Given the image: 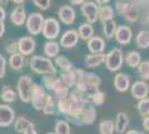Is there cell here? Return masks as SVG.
Returning <instances> with one entry per match:
<instances>
[{
    "label": "cell",
    "instance_id": "obj_28",
    "mask_svg": "<svg viewBox=\"0 0 149 134\" xmlns=\"http://www.w3.org/2000/svg\"><path fill=\"white\" fill-rule=\"evenodd\" d=\"M57 109L59 114L67 116L71 113V111L74 109V103L70 100V97H65V98H60L57 100Z\"/></svg>",
    "mask_w": 149,
    "mask_h": 134
},
{
    "label": "cell",
    "instance_id": "obj_44",
    "mask_svg": "<svg viewBox=\"0 0 149 134\" xmlns=\"http://www.w3.org/2000/svg\"><path fill=\"white\" fill-rule=\"evenodd\" d=\"M32 2H33V5L37 7V8H39V9H41V10H47V9H49L51 0H32Z\"/></svg>",
    "mask_w": 149,
    "mask_h": 134
},
{
    "label": "cell",
    "instance_id": "obj_35",
    "mask_svg": "<svg viewBox=\"0 0 149 134\" xmlns=\"http://www.w3.org/2000/svg\"><path fill=\"white\" fill-rule=\"evenodd\" d=\"M54 132L56 134H71L70 123L67 120H57L54 126Z\"/></svg>",
    "mask_w": 149,
    "mask_h": 134
},
{
    "label": "cell",
    "instance_id": "obj_30",
    "mask_svg": "<svg viewBox=\"0 0 149 134\" xmlns=\"http://www.w3.org/2000/svg\"><path fill=\"white\" fill-rule=\"evenodd\" d=\"M78 30V35H79V38L82 40H89L93 36H95V29L93 27V24L90 22H85L82 25L79 26V28L77 29Z\"/></svg>",
    "mask_w": 149,
    "mask_h": 134
},
{
    "label": "cell",
    "instance_id": "obj_21",
    "mask_svg": "<svg viewBox=\"0 0 149 134\" xmlns=\"http://www.w3.org/2000/svg\"><path fill=\"white\" fill-rule=\"evenodd\" d=\"M31 126H35L33 121L30 120L29 117H27V116H24V115L16 117V120L13 122L15 131H16V133L18 134H22L27 128H31Z\"/></svg>",
    "mask_w": 149,
    "mask_h": 134
},
{
    "label": "cell",
    "instance_id": "obj_27",
    "mask_svg": "<svg viewBox=\"0 0 149 134\" xmlns=\"http://www.w3.org/2000/svg\"><path fill=\"white\" fill-rule=\"evenodd\" d=\"M59 77L61 79L63 85H66L69 88H72L76 86V82H77V75H76V70L70 69V70H61Z\"/></svg>",
    "mask_w": 149,
    "mask_h": 134
},
{
    "label": "cell",
    "instance_id": "obj_19",
    "mask_svg": "<svg viewBox=\"0 0 149 134\" xmlns=\"http://www.w3.org/2000/svg\"><path fill=\"white\" fill-rule=\"evenodd\" d=\"M87 47L90 53L101 54L105 51L106 41L105 39L100 36H93L89 40H87Z\"/></svg>",
    "mask_w": 149,
    "mask_h": 134
},
{
    "label": "cell",
    "instance_id": "obj_20",
    "mask_svg": "<svg viewBox=\"0 0 149 134\" xmlns=\"http://www.w3.org/2000/svg\"><path fill=\"white\" fill-rule=\"evenodd\" d=\"M26 65V56L20 54L19 51L15 53L13 55H9L8 59V66L15 72H20L24 69Z\"/></svg>",
    "mask_w": 149,
    "mask_h": 134
},
{
    "label": "cell",
    "instance_id": "obj_18",
    "mask_svg": "<svg viewBox=\"0 0 149 134\" xmlns=\"http://www.w3.org/2000/svg\"><path fill=\"white\" fill-rule=\"evenodd\" d=\"M105 53H101V54L90 53V54H88L85 56V60H84L85 67L91 69V68H97L101 65H104L105 64Z\"/></svg>",
    "mask_w": 149,
    "mask_h": 134
},
{
    "label": "cell",
    "instance_id": "obj_10",
    "mask_svg": "<svg viewBox=\"0 0 149 134\" xmlns=\"http://www.w3.org/2000/svg\"><path fill=\"white\" fill-rule=\"evenodd\" d=\"M16 120L15 109L10 104H0V128H9Z\"/></svg>",
    "mask_w": 149,
    "mask_h": 134
},
{
    "label": "cell",
    "instance_id": "obj_48",
    "mask_svg": "<svg viewBox=\"0 0 149 134\" xmlns=\"http://www.w3.org/2000/svg\"><path fill=\"white\" fill-rule=\"evenodd\" d=\"M6 19V10L0 6V21H5Z\"/></svg>",
    "mask_w": 149,
    "mask_h": 134
},
{
    "label": "cell",
    "instance_id": "obj_43",
    "mask_svg": "<svg viewBox=\"0 0 149 134\" xmlns=\"http://www.w3.org/2000/svg\"><path fill=\"white\" fill-rule=\"evenodd\" d=\"M5 51L9 55H13L15 53H17L18 51V40H11V41L7 43L5 45Z\"/></svg>",
    "mask_w": 149,
    "mask_h": 134
},
{
    "label": "cell",
    "instance_id": "obj_26",
    "mask_svg": "<svg viewBox=\"0 0 149 134\" xmlns=\"http://www.w3.org/2000/svg\"><path fill=\"white\" fill-rule=\"evenodd\" d=\"M60 51V44L56 40H48L44 45V54L48 58H56Z\"/></svg>",
    "mask_w": 149,
    "mask_h": 134
},
{
    "label": "cell",
    "instance_id": "obj_46",
    "mask_svg": "<svg viewBox=\"0 0 149 134\" xmlns=\"http://www.w3.org/2000/svg\"><path fill=\"white\" fill-rule=\"evenodd\" d=\"M143 128L149 132V114L143 117Z\"/></svg>",
    "mask_w": 149,
    "mask_h": 134
},
{
    "label": "cell",
    "instance_id": "obj_52",
    "mask_svg": "<svg viewBox=\"0 0 149 134\" xmlns=\"http://www.w3.org/2000/svg\"><path fill=\"white\" fill-rule=\"evenodd\" d=\"M110 0H96V2L98 4V5H106V4H108Z\"/></svg>",
    "mask_w": 149,
    "mask_h": 134
},
{
    "label": "cell",
    "instance_id": "obj_41",
    "mask_svg": "<svg viewBox=\"0 0 149 134\" xmlns=\"http://www.w3.org/2000/svg\"><path fill=\"white\" fill-rule=\"evenodd\" d=\"M138 68V74L140 75V78L143 81H149V60L141 62Z\"/></svg>",
    "mask_w": 149,
    "mask_h": 134
},
{
    "label": "cell",
    "instance_id": "obj_47",
    "mask_svg": "<svg viewBox=\"0 0 149 134\" xmlns=\"http://www.w3.org/2000/svg\"><path fill=\"white\" fill-rule=\"evenodd\" d=\"M22 134H38V132H37V130H36L35 126H31V128H27Z\"/></svg>",
    "mask_w": 149,
    "mask_h": 134
},
{
    "label": "cell",
    "instance_id": "obj_11",
    "mask_svg": "<svg viewBox=\"0 0 149 134\" xmlns=\"http://www.w3.org/2000/svg\"><path fill=\"white\" fill-rule=\"evenodd\" d=\"M37 47V43L32 36H22L18 39V51L24 56H31Z\"/></svg>",
    "mask_w": 149,
    "mask_h": 134
},
{
    "label": "cell",
    "instance_id": "obj_32",
    "mask_svg": "<svg viewBox=\"0 0 149 134\" xmlns=\"http://www.w3.org/2000/svg\"><path fill=\"white\" fill-rule=\"evenodd\" d=\"M54 63L56 65V67L60 68V70H70L74 69V64L69 60V58H67L65 55H58L56 58H54Z\"/></svg>",
    "mask_w": 149,
    "mask_h": 134
},
{
    "label": "cell",
    "instance_id": "obj_4",
    "mask_svg": "<svg viewBox=\"0 0 149 134\" xmlns=\"http://www.w3.org/2000/svg\"><path fill=\"white\" fill-rule=\"evenodd\" d=\"M33 81L30 75H22L17 82V93L19 100L22 103H30Z\"/></svg>",
    "mask_w": 149,
    "mask_h": 134
},
{
    "label": "cell",
    "instance_id": "obj_55",
    "mask_svg": "<svg viewBox=\"0 0 149 134\" xmlns=\"http://www.w3.org/2000/svg\"><path fill=\"white\" fill-rule=\"evenodd\" d=\"M46 134H56V133H55V132H47Z\"/></svg>",
    "mask_w": 149,
    "mask_h": 134
},
{
    "label": "cell",
    "instance_id": "obj_14",
    "mask_svg": "<svg viewBox=\"0 0 149 134\" xmlns=\"http://www.w3.org/2000/svg\"><path fill=\"white\" fill-rule=\"evenodd\" d=\"M27 13H26V8L24 5H17L13 9V11L10 13V21L13 22V26L20 27V26L26 25V20H27Z\"/></svg>",
    "mask_w": 149,
    "mask_h": 134
},
{
    "label": "cell",
    "instance_id": "obj_23",
    "mask_svg": "<svg viewBox=\"0 0 149 134\" xmlns=\"http://www.w3.org/2000/svg\"><path fill=\"white\" fill-rule=\"evenodd\" d=\"M129 126V117L124 112H119L115 119V130L117 134H124Z\"/></svg>",
    "mask_w": 149,
    "mask_h": 134
},
{
    "label": "cell",
    "instance_id": "obj_45",
    "mask_svg": "<svg viewBox=\"0 0 149 134\" xmlns=\"http://www.w3.org/2000/svg\"><path fill=\"white\" fill-rule=\"evenodd\" d=\"M6 72H7V59L2 54H0V79L5 77Z\"/></svg>",
    "mask_w": 149,
    "mask_h": 134
},
{
    "label": "cell",
    "instance_id": "obj_3",
    "mask_svg": "<svg viewBox=\"0 0 149 134\" xmlns=\"http://www.w3.org/2000/svg\"><path fill=\"white\" fill-rule=\"evenodd\" d=\"M125 63V55L119 47H113L105 56V66L109 72H118Z\"/></svg>",
    "mask_w": 149,
    "mask_h": 134
},
{
    "label": "cell",
    "instance_id": "obj_13",
    "mask_svg": "<svg viewBox=\"0 0 149 134\" xmlns=\"http://www.w3.org/2000/svg\"><path fill=\"white\" fill-rule=\"evenodd\" d=\"M130 93L132 97L139 101L143 100L145 97H148L149 94V85L146 81L140 79V81H136L131 84L130 86Z\"/></svg>",
    "mask_w": 149,
    "mask_h": 134
},
{
    "label": "cell",
    "instance_id": "obj_15",
    "mask_svg": "<svg viewBox=\"0 0 149 134\" xmlns=\"http://www.w3.org/2000/svg\"><path fill=\"white\" fill-rule=\"evenodd\" d=\"M131 38H132V30L130 27L126 25L117 26V29L115 32V39L119 45L130 44Z\"/></svg>",
    "mask_w": 149,
    "mask_h": 134
},
{
    "label": "cell",
    "instance_id": "obj_40",
    "mask_svg": "<svg viewBox=\"0 0 149 134\" xmlns=\"http://www.w3.org/2000/svg\"><path fill=\"white\" fill-rule=\"evenodd\" d=\"M115 8H116V13L120 15V16H124L130 10L132 6L128 2H125L124 0H118L116 1V5H115Z\"/></svg>",
    "mask_w": 149,
    "mask_h": 134
},
{
    "label": "cell",
    "instance_id": "obj_5",
    "mask_svg": "<svg viewBox=\"0 0 149 134\" xmlns=\"http://www.w3.org/2000/svg\"><path fill=\"white\" fill-rule=\"evenodd\" d=\"M50 94L47 93V89L44 87V85L38 83H33L32 93H31L30 104L36 111H42V107L47 102Z\"/></svg>",
    "mask_w": 149,
    "mask_h": 134
},
{
    "label": "cell",
    "instance_id": "obj_56",
    "mask_svg": "<svg viewBox=\"0 0 149 134\" xmlns=\"http://www.w3.org/2000/svg\"><path fill=\"white\" fill-rule=\"evenodd\" d=\"M124 1H126V0H124Z\"/></svg>",
    "mask_w": 149,
    "mask_h": 134
},
{
    "label": "cell",
    "instance_id": "obj_7",
    "mask_svg": "<svg viewBox=\"0 0 149 134\" xmlns=\"http://www.w3.org/2000/svg\"><path fill=\"white\" fill-rule=\"evenodd\" d=\"M42 36L47 40H55L58 38L59 34H60V22L56 18H47L45 19V24L42 27Z\"/></svg>",
    "mask_w": 149,
    "mask_h": 134
},
{
    "label": "cell",
    "instance_id": "obj_16",
    "mask_svg": "<svg viewBox=\"0 0 149 134\" xmlns=\"http://www.w3.org/2000/svg\"><path fill=\"white\" fill-rule=\"evenodd\" d=\"M130 77L125 73H117L113 77V87L119 93H126L130 89Z\"/></svg>",
    "mask_w": 149,
    "mask_h": 134
},
{
    "label": "cell",
    "instance_id": "obj_25",
    "mask_svg": "<svg viewBox=\"0 0 149 134\" xmlns=\"http://www.w3.org/2000/svg\"><path fill=\"white\" fill-rule=\"evenodd\" d=\"M42 85L49 92H56L58 88H60L62 85V82L59 76H45L42 77Z\"/></svg>",
    "mask_w": 149,
    "mask_h": 134
},
{
    "label": "cell",
    "instance_id": "obj_6",
    "mask_svg": "<svg viewBox=\"0 0 149 134\" xmlns=\"http://www.w3.org/2000/svg\"><path fill=\"white\" fill-rule=\"evenodd\" d=\"M45 24L44 16L40 13H30L26 20V28L31 36H37L42 32V27Z\"/></svg>",
    "mask_w": 149,
    "mask_h": 134
},
{
    "label": "cell",
    "instance_id": "obj_34",
    "mask_svg": "<svg viewBox=\"0 0 149 134\" xmlns=\"http://www.w3.org/2000/svg\"><path fill=\"white\" fill-rule=\"evenodd\" d=\"M98 130H99V134H115L116 133L115 121L109 119L101 121L98 125Z\"/></svg>",
    "mask_w": 149,
    "mask_h": 134
},
{
    "label": "cell",
    "instance_id": "obj_31",
    "mask_svg": "<svg viewBox=\"0 0 149 134\" xmlns=\"http://www.w3.org/2000/svg\"><path fill=\"white\" fill-rule=\"evenodd\" d=\"M116 29H117V24L115 19H109L102 22V32L107 39H111L115 37Z\"/></svg>",
    "mask_w": 149,
    "mask_h": 134
},
{
    "label": "cell",
    "instance_id": "obj_39",
    "mask_svg": "<svg viewBox=\"0 0 149 134\" xmlns=\"http://www.w3.org/2000/svg\"><path fill=\"white\" fill-rule=\"evenodd\" d=\"M137 111L139 115L143 117L149 114V97H145L143 100H139L137 103Z\"/></svg>",
    "mask_w": 149,
    "mask_h": 134
},
{
    "label": "cell",
    "instance_id": "obj_42",
    "mask_svg": "<svg viewBox=\"0 0 149 134\" xmlns=\"http://www.w3.org/2000/svg\"><path fill=\"white\" fill-rule=\"evenodd\" d=\"M69 87H67L66 85H62L60 88H58L56 92H54V96L56 100H60V98H65V97H68L69 96Z\"/></svg>",
    "mask_w": 149,
    "mask_h": 134
},
{
    "label": "cell",
    "instance_id": "obj_24",
    "mask_svg": "<svg viewBox=\"0 0 149 134\" xmlns=\"http://www.w3.org/2000/svg\"><path fill=\"white\" fill-rule=\"evenodd\" d=\"M97 119V112L93 105H88L82 109L81 113V122L82 125H91Z\"/></svg>",
    "mask_w": 149,
    "mask_h": 134
},
{
    "label": "cell",
    "instance_id": "obj_2",
    "mask_svg": "<svg viewBox=\"0 0 149 134\" xmlns=\"http://www.w3.org/2000/svg\"><path fill=\"white\" fill-rule=\"evenodd\" d=\"M29 67L31 72L40 76H56L58 74L57 67L51 58L40 55H33L29 59Z\"/></svg>",
    "mask_w": 149,
    "mask_h": 134
},
{
    "label": "cell",
    "instance_id": "obj_17",
    "mask_svg": "<svg viewBox=\"0 0 149 134\" xmlns=\"http://www.w3.org/2000/svg\"><path fill=\"white\" fill-rule=\"evenodd\" d=\"M58 18L65 25H72L76 20V11L71 6H62L58 11Z\"/></svg>",
    "mask_w": 149,
    "mask_h": 134
},
{
    "label": "cell",
    "instance_id": "obj_51",
    "mask_svg": "<svg viewBox=\"0 0 149 134\" xmlns=\"http://www.w3.org/2000/svg\"><path fill=\"white\" fill-rule=\"evenodd\" d=\"M85 1H86V0H70V2H71L72 5H82Z\"/></svg>",
    "mask_w": 149,
    "mask_h": 134
},
{
    "label": "cell",
    "instance_id": "obj_9",
    "mask_svg": "<svg viewBox=\"0 0 149 134\" xmlns=\"http://www.w3.org/2000/svg\"><path fill=\"white\" fill-rule=\"evenodd\" d=\"M69 97L74 103V107H79V109H85L91 103L90 102V93L80 91L76 87L72 91H70Z\"/></svg>",
    "mask_w": 149,
    "mask_h": 134
},
{
    "label": "cell",
    "instance_id": "obj_8",
    "mask_svg": "<svg viewBox=\"0 0 149 134\" xmlns=\"http://www.w3.org/2000/svg\"><path fill=\"white\" fill-rule=\"evenodd\" d=\"M80 11L82 16L86 18L87 22L93 24L99 20V6L93 1H85L80 5Z\"/></svg>",
    "mask_w": 149,
    "mask_h": 134
},
{
    "label": "cell",
    "instance_id": "obj_36",
    "mask_svg": "<svg viewBox=\"0 0 149 134\" xmlns=\"http://www.w3.org/2000/svg\"><path fill=\"white\" fill-rule=\"evenodd\" d=\"M113 8L109 5H101L99 6V20L101 22L107 21L109 19H113Z\"/></svg>",
    "mask_w": 149,
    "mask_h": 134
},
{
    "label": "cell",
    "instance_id": "obj_49",
    "mask_svg": "<svg viewBox=\"0 0 149 134\" xmlns=\"http://www.w3.org/2000/svg\"><path fill=\"white\" fill-rule=\"evenodd\" d=\"M5 30H6V26H5V22H3V21H0V38L3 36V34H5Z\"/></svg>",
    "mask_w": 149,
    "mask_h": 134
},
{
    "label": "cell",
    "instance_id": "obj_50",
    "mask_svg": "<svg viewBox=\"0 0 149 134\" xmlns=\"http://www.w3.org/2000/svg\"><path fill=\"white\" fill-rule=\"evenodd\" d=\"M124 134H145L143 132H140V131H136V130H128L126 131Z\"/></svg>",
    "mask_w": 149,
    "mask_h": 134
},
{
    "label": "cell",
    "instance_id": "obj_12",
    "mask_svg": "<svg viewBox=\"0 0 149 134\" xmlns=\"http://www.w3.org/2000/svg\"><path fill=\"white\" fill-rule=\"evenodd\" d=\"M79 39L80 38H79V35H78V30L69 29V30H66L61 35L59 44H60L61 48L70 49V48H74V46H77Z\"/></svg>",
    "mask_w": 149,
    "mask_h": 134
},
{
    "label": "cell",
    "instance_id": "obj_57",
    "mask_svg": "<svg viewBox=\"0 0 149 134\" xmlns=\"http://www.w3.org/2000/svg\"><path fill=\"white\" fill-rule=\"evenodd\" d=\"M3 134H6V133H3Z\"/></svg>",
    "mask_w": 149,
    "mask_h": 134
},
{
    "label": "cell",
    "instance_id": "obj_54",
    "mask_svg": "<svg viewBox=\"0 0 149 134\" xmlns=\"http://www.w3.org/2000/svg\"><path fill=\"white\" fill-rule=\"evenodd\" d=\"M10 0H0V6L1 5H8Z\"/></svg>",
    "mask_w": 149,
    "mask_h": 134
},
{
    "label": "cell",
    "instance_id": "obj_37",
    "mask_svg": "<svg viewBox=\"0 0 149 134\" xmlns=\"http://www.w3.org/2000/svg\"><path fill=\"white\" fill-rule=\"evenodd\" d=\"M136 44L141 49H147L149 47V32L140 30L136 36Z\"/></svg>",
    "mask_w": 149,
    "mask_h": 134
},
{
    "label": "cell",
    "instance_id": "obj_53",
    "mask_svg": "<svg viewBox=\"0 0 149 134\" xmlns=\"http://www.w3.org/2000/svg\"><path fill=\"white\" fill-rule=\"evenodd\" d=\"M13 1L16 5H22V4L25 2V0H13Z\"/></svg>",
    "mask_w": 149,
    "mask_h": 134
},
{
    "label": "cell",
    "instance_id": "obj_38",
    "mask_svg": "<svg viewBox=\"0 0 149 134\" xmlns=\"http://www.w3.org/2000/svg\"><path fill=\"white\" fill-rule=\"evenodd\" d=\"M106 101V93L97 89V91H93V93H90V102L93 106H101L104 105V103Z\"/></svg>",
    "mask_w": 149,
    "mask_h": 134
},
{
    "label": "cell",
    "instance_id": "obj_1",
    "mask_svg": "<svg viewBox=\"0 0 149 134\" xmlns=\"http://www.w3.org/2000/svg\"><path fill=\"white\" fill-rule=\"evenodd\" d=\"M76 75H77V82H76V88L93 93V91H97L100 88L101 85V78L95 73L86 72L82 68H74Z\"/></svg>",
    "mask_w": 149,
    "mask_h": 134
},
{
    "label": "cell",
    "instance_id": "obj_29",
    "mask_svg": "<svg viewBox=\"0 0 149 134\" xmlns=\"http://www.w3.org/2000/svg\"><path fill=\"white\" fill-rule=\"evenodd\" d=\"M141 62H143V60H141V55L136 51H128V53L125 55V63L127 64L128 67L137 68Z\"/></svg>",
    "mask_w": 149,
    "mask_h": 134
},
{
    "label": "cell",
    "instance_id": "obj_22",
    "mask_svg": "<svg viewBox=\"0 0 149 134\" xmlns=\"http://www.w3.org/2000/svg\"><path fill=\"white\" fill-rule=\"evenodd\" d=\"M18 93L16 89H13L11 86L6 85L0 91V100L6 104H11L18 100Z\"/></svg>",
    "mask_w": 149,
    "mask_h": 134
},
{
    "label": "cell",
    "instance_id": "obj_33",
    "mask_svg": "<svg viewBox=\"0 0 149 134\" xmlns=\"http://www.w3.org/2000/svg\"><path fill=\"white\" fill-rule=\"evenodd\" d=\"M58 112L57 109V100L55 98V96L50 94L47 102L45 104V106L42 107V113L45 115H55Z\"/></svg>",
    "mask_w": 149,
    "mask_h": 134
}]
</instances>
